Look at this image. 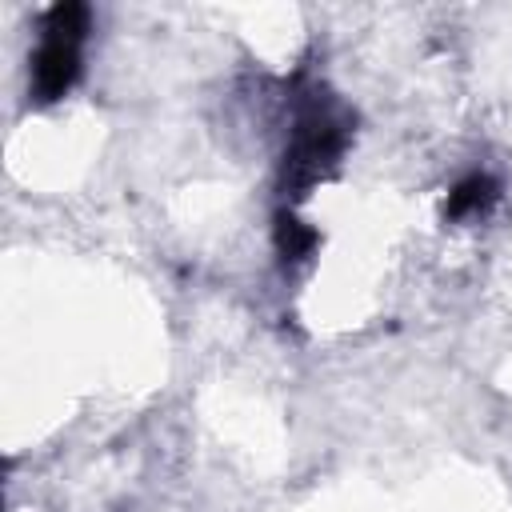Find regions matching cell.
<instances>
[{
    "label": "cell",
    "mask_w": 512,
    "mask_h": 512,
    "mask_svg": "<svg viewBox=\"0 0 512 512\" xmlns=\"http://www.w3.org/2000/svg\"><path fill=\"white\" fill-rule=\"evenodd\" d=\"M348 140H352V120L344 116V108L320 88L304 92V100L296 104L288 144H284V160H280L284 200L292 204V200L308 196L312 184L328 180L336 172Z\"/></svg>",
    "instance_id": "cell-1"
},
{
    "label": "cell",
    "mask_w": 512,
    "mask_h": 512,
    "mask_svg": "<svg viewBox=\"0 0 512 512\" xmlns=\"http://www.w3.org/2000/svg\"><path fill=\"white\" fill-rule=\"evenodd\" d=\"M92 32V12L80 0H60L44 12L36 48L28 56V96L32 104L64 100L84 72V44Z\"/></svg>",
    "instance_id": "cell-2"
},
{
    "label": "cell",
    "mask_w": 512,
    "mask_h": 512,
    "mask_svg": "<svg viewBox=\"0 0 512 512\" xmlns=\"http://www.w3.org/2000/svg\"><path fill=\"white\" fill-rule=\"evenodd\" d=\"M496 200H500V180L488 172H468L464 180H456L448 188L444 216L448 220H480L496 208Z\"/></svg>",
    "instance_id": "cell-3"
},
{
    "label": "cell",
    "mask_w": 512,
    "mask_h": 512,
    "mask_svg": "<svg viewBox=\"0 0 512 512\" xmlns=\"http://www.w3.org/2000/svg\"><path fill=\"white\" fill-rule=\"evenodd\" d=\"M272 236H276V252H280L284 264L308 260V256L316 252V244H320V232L308 228L304 220H296L292 208H280V212H276V232H272Z\"/></svg>",
    "instance_id": "cell-4"
}]
</instances>
